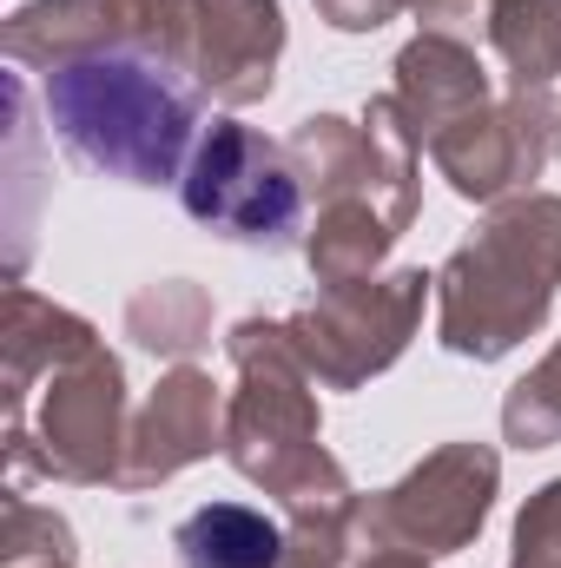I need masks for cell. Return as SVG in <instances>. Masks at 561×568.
Wrapping results in <instances>:
<instances>
[{
  "label": "cell",
  "mask_w": 561,
  "mask_h": 568,
  "mask_svg": "<svg viewBox=\"0 0 561 568\" xmlns=\"http://www.w3.org/2000/svg\"><path fill=\"white\" fill-rule=\"evenodd\" d=\"M561 284V199L502 212L442 272V344L462 357H502L522 344Z\"/></svg>",
  "instance_id": "1"
},
{
  "label": "cell",
  "mask_w": 561,
  "mask_h": 568,
  "mask_svg": "<svg viewBox=\"0 0 561 568\" xmlns=\"http://www.w3.org/2000/svg\"><path fill=\"white\" fill-rule=\"evenodd\" d=\"M53 73L60 80H47V106L60 113L67 140L86 159H100L113 172H133V179H165L172 172L192 113L152 67L86 53V60H67Z\"/></svg>",
  "instance_id": "2"
},
{
  "label": "cell",
  "mask_w": 561,
  "mask_h": 568,
  "mask_svg": "<svg viewBox=\"0 0 561 568\" xmlns=\"http://www.w3.org/2000/svg\"><path fill=\"white\" fill-rule=\"evenodd\" d=\"M422 297H429V278L422 272H404V278H390V284H337V297L324 311L297 317L284 337L330 384H357V377L384 371L404 351Z\"/></svg>",
  "instance_id": "3"
},
{
  "label": "cell",
  "mask_w": 561,
  "mask_h": 568,
  "mask_svg": "<svg viewBox=\"0 0 561 568\" xmlns=\"http://www.w3.org/2000/svg\"><path fill=\"white\" fill-rule=\"evenodd\" d=\"M489 496H496V456L476 443H456V449L429 456L410 483H397L377 509H364V523L417 556H442L482 529Z\"/></svg>",
  "instance_id": "4"
},
{
  "label": "cell",
  "mask_w": 561,
  "mask_h": 568,
  "mask_svg": "<svg viewBox=\"0 0 561 568\" xmlns=\"http://www.w3.org/2000/svg\"><path fill=\"white\" fill-rule=\"evenodd\" d=\"M185 205L205 225H225L232 239H265L278 245L297 219V192L284 172V152L265 140H252L245 126H218L185 185Z\"/></svg>",
  "instance_id": "5"
},
{
  "label": "cell",
  "mask_w": 561,
  "mask_h": 568,
  "mask_svg": "<svg viewBox=\"0 0 561 568\" xmlns=\"http://www.w3.org/2000/svg\"><path fill=\"white\" fill-rule=\"evenodd\" d=\"M113 424H120V364L80 337L53 357V397H47V469L53 476H113Z\"/></svg>",
  "instance_id": "6"
},
{
  "label": "cell",
  "mask_w": 561,
  "mask_h": 568,
  "mask_svg": "<svg viewBox=\"0 0 561 568\" xmlns=\"http://www.w3.org/2000/svg\"><path fill=\"white\" fill-rule=\"evenodd\" d=\"M198 80L218 100H258L272 93V67L284 47L278 0H198Z\"/></svg>",
  "instance_id": "7"
},
{
  "label": "cell",
  "mask_w": 561,
  "mask_h": 568,
  "mask_svg": "<svg viewBox=\"0 0 561 568\" xmlns=\"http://www.w3.org/2000/svg\"><path fill=\"white\" fill-rule=\"evenodd\" d=\"M542 133L549 126L529 106H509V113H489V120L476 106L469 120H456L449 133H436V159H442V172L456 179L462 199H496V192H509V185H522L536 172Z\"/></svg>",
  "instance_id": "8"
},
{
  "label": "cell",
  "mask_w": 561,
  "mask_h": 568,
  "mask_svg": "<svg viewBox=\"0 0 561 568\" xmlns=\"http://www.w3.org/2000/svg\"><path fill=\"white\" fill-rule=\"evenodd\" d=\"M212 429H218V397H212V377L198 371H178L159 384L152 410H145L140 436H133V463L120 469L126 483H152V476H172L185 469L192 456L212 449Z\"/></svg>",
  "instance_id": "9"
},
{
  "label": "cell",
  "mask_w": 561,
  "mask_h": 568,
  "mask_svg": "<svg viewBox=\"0 0 561 568\" xmlns=\"http://www.w3.org/2000/svg\"><path fill=\"white\" fill-rule=\"evenodd\" d=\"M397 73H404V100L397 106H410V133H449L456 120H469L476 106H482V93H489V80H482V67L449 40V33H429L417 40L404 60H397Z\"/></svg>",
  "instance_id": "10"
},
{
  "label": "cell",
  "mask_w": 561,
  "mask_h": 568,
  "mask_svg": "<svg viewBox=\"0 0 561 568\" xmlns=\"http://www.w3.org/2000/svg\"><path fill=\"white\" fill-rule=\"evenodd\" d=\"M284 542L278 529L258 509L238 503H212L178 529V556L185 568H284Z\"/></svg>",
  "instance_id": "11"
},
{
  "label": "cell",
  "mask_w": 561,
  "mask_h": 568,
  "mask_svg": "<svg viewBox=\"0 0 561 568\" xmlns=\"http://www.w3.org/2000/svg\"><path fill=\"white\" fill-rule=\"evenodd\" d=\"M489 33L522 87H549L561 73V0H496Z\"/></svg>",
  "instance_id": "12"
},
{
  "label": "cell",
  "mask_w": 561,
  "mask_h": 568,
  "mask_svg": "<svg viewBox=\"0 0 561 568\" xmlns=\"http://www.w3.org/2000/svg\"><path fill=\"white\" fill-rule=\"evenodd\" d=\"M133 331H140L145 351H172L178 357V351H192L205 337V304L185 284H159V291H145L133 304Z\"/></svg>",
  "instance_id": "13"
},
{
  "label": "cell",
  "mask_w": 561,
  "mask_h": 568,
  "mask_svg": "<svg viewBox=\"0 0 561 568\" xmlns=\"http://www.w3.org/2000/svg\"><path fill=\"white\" fill-rule=\"evenodd\" d=\"M502 417H509V436H516L522 449H542V443L561 436V344L529 384H516V397H509Z\"/></svg>",
  "instance_id": "14"
},
{
  "label": "cell",
  "mask_w": 561,
  "mask_h": 568,
  "mask_svg": "<svg viewBox=\"0 0 561 568\" xmlns=\"http://www.w3.org/2000/svg\"><path fill=\"white\" fill-rule=\"evenodd\" d=\"M317 7H324V20H330V27H350V33L384 27V20L397 13V0H317Z\"/></svg>",
  "instance_id": "15"
},
{
  "label": "cell",
  "mask_w": 561,
  "mask_h": 568,
  "mask_svg": "<svg viewBox=\"0 0 561 568\" xmlns=\"http://www.w3.org/2000/svg\"><path fill=\"white\" fill-rule=\"evenodd\" d=\"M364 568H422V556L417 549H384V556H370Z\"/></svg>",
  "instance_id": "16"
},
{
  "label": "cell",
  "mask_w": 561,
  "mask_h": 568,
  "mask_svg": "<svg viewBox=\"0 0 561 568\" xmlns=\"http://www.w3.org/2000/svg\"><path fill=\"white\" fill-rule=\"evenodd\" d=\"M397 7H422V13H449V7H462V0H397Z\"/></svg>",
  "instance_id": "17"
},
{
  "label": "cell",
  "mask_w": 561,
  "mask_h": 568,
  "mask_svg": "<svg viewBox=\"0 0 561 568\" xmlns=\"http://www.w3.org/2000/svg\"><path fill=\"white\" fill-rule=\"evenodd\" d=\"M47 568H67V562H47Z\"/></svg>",
  "instance_id": "18"
}]
</instances>
